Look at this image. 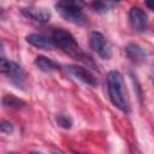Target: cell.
Wrapping results in <instances>:
<instances>
[{"label": "cell", "instance_id": "13", "mask_svg": "<svg viewBox=\"0 0 154 154\" xmlns=\"http://www.w3.org/2000/svg\"><path fill=\"white\" fill-rule=\"evenodd\" d=\"M114 5L116 4L112 1H94V2H91V7L94 8V11H97V12H106Z\"/></svg>", "mask_w": 154, "mask_h": 154}, {"label": "cell", "instance_id": "15", "mask_svg": "<svg viewBox=\"0 0 154 154\" xmlns=\"http://www.w3.org/2000/svg\"><path fill=\"white\" fill-rule=\"evenodd\" d=\"M13 130H14V128H13L12 123H10L8 120H5V119L0 120V131L1 132H4V134H12Z\"/></svg>", "mask_w": 154, "mask_h": 154}, {"label": "cell", "instance_id": "18", "mask_svg": "<svg viewBox=\"0 0 154 154\" xmlns=\"http://www.w3.org/2000/svg\"><path fill=\"white\" fill-rule=\"evenodd\" d=\"M2 13H4V11H2V8H1V7H0V16H1V14H2Z\"/></svg>", "mask_w": 154, "mask_h": 154}, {"label": "cell", "instance_id": "9", "mask_svg": "<svg viewBox=\"0 0 154 154\" xmlns=\"http://www.w3.org/2000/svg\"><path fill=\"white\" fill-rule=\"evenodd\" d=\"M26 42L34 47L41 48V49H53L55 46L52 41V38H48L41 34H29L25 37Z\"/></svg>", "mask_w": 154, "mask_h": 154}, {"label": "cell", "instance_id": "11", "mask_svg": "<svg viewBox=\"0 0 154 154\" xmlns=\"http://www.w3.org/2000/svg\"><path fill=\"white\" fill-rule=\"evenodd\" d=\"M35 65L37 66V69H40L43 72H52L59 70V65L45 55H37L35 58Z\"/></svg>", "mask_w": 154, "mask_h": 154}, {"label": "cell", "instance_id": "5", "mask_svg": "<svg viewBox=\"0 0 154 154\" xmlns=\"http://www.w3.org/2000/svg\"><path fill=\"white\" fill-rule=\"evenodd\" d=\"M90 48L102 59H109L112 57V48L109 42L99 31H91L89 35Z\"/></svg>", "mask_w": 154, "mask_h": 154}, {"label": "cell", "instance_id": "21", "mask_svg": "<svg viewBox=\"0 0 154 154\" xmlns=\"http://www.w3.org/2000/svg\"><path fill=\"white\" fill-rule=\"evenodd\" d=\"M76 154H82V153H76Z\"/></svg>", "mask_w": 154, "mask_h": 154}, {"label": "cell", "instance_id": "8", "mask_svg": "<svg viewBox=\"0 0 154 154\" xmlns=\"http://www.w3.org/2000/svg\"><path fill=\"white\" fill-rule=\"evenodd\" d=\"M20 11L25 17H28L35 22H40V23H46L51 18V12L46 7L29 6V7H23Z\"/></svg>", "mask_w": 154, "mask_h": 154}, {"label": "cell", "instance_id": "10", "mask_svg": "<svg viewBox=\"0 0 154 154\" xmlns=\"http://www.w3.org/2000/svg\"><path fill=\"white\" fill-rule=\"evenodd\" d=\"M125 53H126L128 58L131 61H134L135 64H140V63L144 61V59H146L144 49L137 43H129L125 47Z\"/></svg>", "mask_w": 154, "mask_h": 154}, {"label": "cell", "instance_id": "2", "mask_svg": "<svg viewBox=\"0 0 154 154\" xmlns=\"http://www.w3.org/2000/svg\"><path fill=\"white\" fill-rule=\"evenodd\" d=\"M52 41H53L54 46L59 47L63 52H65L73 59L88 63L89 57L82 51V48L79 47V45L77 43V41L72 36V34L69 32L67 30L55 29L52 32Z\"/></svg>", "mask_w": 154, "mask_h": 154}, {"label": "cell", "instance_id": "3", "mask_svg": "<svg viewBox=\"0 0 154 154\" xmlns=\"http://www.w3.org/2000/svg\"><path fill=\"white\" fill-rule=\"evenodd\" d=\"M55 10L60 13V16L73 24H83L85 22L84 14L82 11V7L76 1H69V0H61L55 4Z\"/></svg>", "mask_w": 154, "mask_h": 154}, {"label": "cell", "instance_id": "12", "mask_svg": "<svg viewBox=\"0 0 154 154\" xmlns=\"http://www.w3.org/2000/svg\"><path fill=\"white\" fill-rule=\"evenodd\" d=\"M2 105L6 107H11V108H23L26 106V102L17 96L10 94V95H5L2 97Z\"/></svg>", "mask_w": 154, "mask_h": 154}, {"label": "cell", "instance_id": "17", "mask_svg": "<svg viewBox=\"0 0 154 154\" xmlns=\"http://www.w3.org/2000/svg\"><path fill=\"white\" fill-rule=\"evenodd\" d=\"M49 154H63V153H60V152H53V153H49Z\"/></svg>", "mask_w": 154, "mask_h": 154}, {"label": "cell", "instance_id": "14", "mask_svg": "<svg viewBox=\"0 0 154 154\" xmlns=\"http://www.w3.org/2000/svg\"><path fill=\"white\" fill-rule=\"evenodd\" d=\"M57 124L60 128L70 129L72 126V119L67 114H59V116H57Z\"/></svg>", "mask_w": 154, "mask_h": 154}, {"label": "cell", "instance_id": "4", "mask_svg": "<svg viewBox=\"0 0 154 154\" xmlns=\"http://www.w3.org/2000/svg\"><path fill=\"white\" fill-rule=\"evenodd\" d=\"M0 73L7 76L12 82L18 85H22L26 81V73L23 67L6 58H0Z\"/></svg>", "mask_w": 154, "mask_h": 154}, {"label": "cell", "instance_id": "16", "mask_svg": "<svg viewBox=\"0 0 154 154\" xmlns=\"http://www.w3.org/2000/svg\"><path fill=\"white\" fill-rule=\"evenodd\" d=\"M146 5L148 6V8H149V10H153V5H152V4H149V2H147Z\"/></svg>", "mask_w": 154, "mask_h": 154}, {"label": "cell", "instance_id": "1", "mask_svg": "<svg viewBox=\"0 0 154 154\" xmlns=\"http://www.w3.org/2000/svg\"><path fill=\"white\" fill-rule=\"evenodd\" d=\"M107 93L111 102L120 111L129 112L130 103L125 88V83L120 72L112 70L107 75Z\"/></svg>", "mask_w": 154, "mask_h": 154}, {"label": "cell", "instance_id": "6", "mask_svg": "<svg viewBox=\"0 0 154 154\" xmlns=\"http://www.w3.org/2000/svg\"><path fill=\"white\" fill-rule=\"evenodd\" d=\"M66 70L67 72L75 77L76 79L83 82L84 84H88L90 87H95L97 85V79L96 77L84 66H81V65H69L66 66Z\"/></svg>", "mask_w": 154, "mask_h": 154}, {"label": "cell", "instance_id": "7", "mask_svg": "<svg viewBox=\"0 0 154 154\" xmlns=\"http://www.w3.org/2000/svg\"><path fill=\"white\" fill-rule=\"evenodd\" d=\"M129 22H130V25L131 28L135 30V31H144L147 28H148V17L146 14V12L137 7V6H134L130 8L129 11Z\"/></svg>", "mask_w": 154, "mask_h": 154}, {"label": "cell", "instance_id": "20", "mask_svg": "<svg viewBox=\"0 0 154 154\" xmlns=\"http://www.w3.org/2000/svg\"><path fill=\"white\" fill-rule=\"evenodd\" d=\"M7 154H14V153H7Z\"/></svg>", "mask_w": 154, "mask_h": 154}, {"label": "cell", "instance_id": "19", "mask_svg": "<svg viewBox=\"0 0 154 154\" xmlns=\"http://www.w3.org/2000/svg\"><path fill=\"white\" fill-rule=\"evenodd\" d=\"M1 48H2V46H1V42H0V51H1Z\"/></svg>", "mask_w": 154, "mask_h": 154}]
</instances>
